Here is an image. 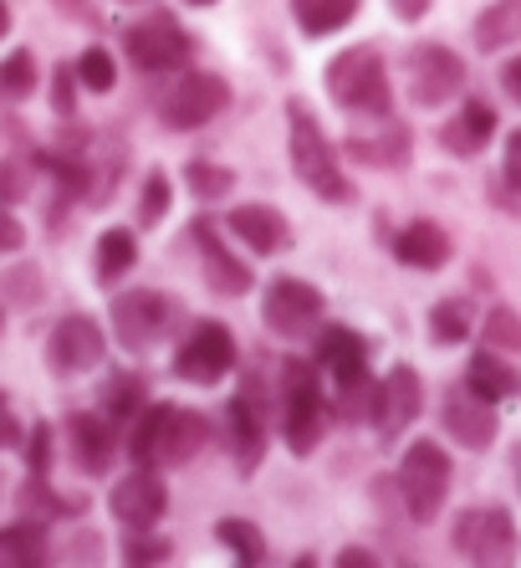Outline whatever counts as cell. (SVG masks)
<instances>
[{"mask_svg":"<svg viewBox=\"0 0 521 568\" xmlns=\"http://www.w3.org/2000/svg\"><path fill=\"white\" fill-rule=\"evenodd\" d=\"M215 538H221L241 564H260V558H266V538H260V528L246 523V517H221V523H215Z\"/></svg>","mask_w":521,"mask_h":568,"instance_id":"32","label":"cell"},{"mask_svg":"<svg viewBox=\"0 0 521 568\" xmlns=\"http://www.w3.org/2000/svg\"><path fill=\"white\" fill-rule=\"evenodd\" d=\"M67 446H72V462L82 476H108L118 456V430L103 410H78L67 415Z\"/></svg>","mask_w":521,"mask_h":568,"instance_id":"17","label":"cell"},{"mask_svg":"<svg viewBox=\"0 0 521 568\" xmlns=\"http://www.w3.org/2000/svg\"><path fill=\"white\" fill-rule=\"evenodd\" d=\"M103 354H108V333L88 313H67L52 328V338H47V369L57 379H78V374L98 369Z\"/></svg>","mask_w":521,"mask_h":568,"instance_id":"11","label":"cell"},{"mask_svg":"<svg viewBox=\"0 0 521 568\" xmlns=\"http://www.w3.org/2000/svg\"><path fill=\"white\" fill-rule=\"evenodd\" d=\"M190 236H195V246H200V266H205V282H210V287L221 292V297H241V292H251L256 272H251V266L221 241V225L210 221V215H200Z\"/></svg>","mask_w":521,"mask_h":568,"instance_id":"16","label":"cell"},{"mask_svg":"<svg viewBox=\"0 0 521 568\" xmlns=\"http://www.w3.org/2000/svg\"><path fill=\"white\" fill-rule=\"evenodd\" d=\"M37 93V57L27 47H16L6 62H0V103H21V98Z\"/></svg>","mask_w":521,"mask_h":568,"instance_id":"31","label":"cell"},{"mask_svg":"<svg viewBox=\"0 0 521 568\" xmlns=\"http://www.w3.org/2000/svg\"><path fill=\"white\" fill-rule=\"evenodd\" d=\"M235 568H256V564H241V558H235Z\"/></svg>","mask_w":521,"mask_h":568,"instance_id":"52","label":"cell"},{"mask_svg":"<svg viewBox=\"0 0 521 568\" xmlns=\"http://www.w3.org/2000/svg\"><path fill=\"white\" fill-rule=\"evenodd\" d=\"M27 195H31V170L21 159H0V205H16Z\"/></svg>","mask_w":521,"mask_h":568,"instance_id":"40","label":"cell"},{"mask_svg":"<svg viewBox=\"0 0 521 568\" xmlns=\"http://www.w3.org/2000/svg\"><path fill=\"white\" fill-rule=\"evenodd\" d=\"M164 558H170V542H164V538L133 532V538L123 542V568H159Z\"/></svg>","mask_w":521,"mask_h":568,"instance_id":"38","label":"cell"},{"mask_svg":"<svg viewBox=\"0 0 521 568\" xmlns=\"http://www.w3.org/2000/svg\"><path fill=\"white\" fill-rule=\"evenodd\" d=\"M225 420H231L235 462H241V471L251 476L260 466V450H266V410H260L256 389H241V395L225 405Z\"/></svg>","mask_w":521,"mask_h":568,"instance_id":"19","label":"cell"},{"mask_svg":"<svg viewBox=\"0 0 521 568\" xmlns=\"http://www.w3.org/2000/svg\"><path fill=\"white\" fill-rule=\"evenodd\" d=\"M260 323L276 338H313L323 328V292L302 277H276L260 297Z\"/></svg>","mask_w":521,"mask_h":568,"instance_id":"8","label":"cell"},{"mask_svg":"<svg viewBox=\"0 0 521 568\" xmlns=\"http://www.w3.org/2000/svg\"><path fill=\"white\" fill-rule=\"evenodd\" d=\"M231 103V88L215 72H184L170 93H159V119L170 129H200Z\"/></svg>","mask_w":521,"mask_h":568,"instance_id":"13","label":"cell"},{"mask_svg":"<svg viewBox=\"0 0 521 568\" xmlns=\"http://www.w3.org/2000/svg\"><path fill=\"white\" fill-rule=\"evenodd\" d=\"M21 507H27V517H37V523H47V517H78L82 513V497H62V491L52 487V476H37L31 471L27 481H21Z\"/></svg>","mask_w":521,"mask_h":568,"instance_id":"29","label":"cell"},{"mask_svg":"<svg viewBox=\"0 0 521 568\" xmlns=\"http://www.w3.org/2000/svg\"><path fill=\"white\" fill-rule=\"evenodd\" d=\"M292 568H317V558H313V554H302V558H297V564H292Z\"/></svg>","mask_w":521,"mask_h":568,"instance_id":"49","label":"cell"},{"mask_svg":"<svg viewBox=\"0 0 521 568\" xmlns=\"http://www.w3.org/2000/svg\"><path fill=\"white\" fill-rule=\"evenodd\" d=\"M0 21H11V16H6V0H0Z\"/></svg>","mask_w":521,"mask_h":568,"instance_id":"50","label":"cell"},{"mask_svg":"<svg viewBox=\"0 0 521 568\" xmlns=\"http://www.w3.org/2000/svg\"><path fill=\"white\" fill-rule=\"evenodd\" d=\"M338 568H378V558L368 548H343L338 554Z\"/></svg>","mask_w":521,"mask_h":568,"instance_id":"46","label":"cell"},{"mask_svg":"<svg viewBox=\"0 0 521 568\" xmlns=\"http://www.w3.org/2000/svg\"><path fill=\"white\" fill-rule=\"evenodd\" d=\"M27 246V225L11 215V205H0V256H11Z\"/></svg>","mask_w":521,"mask_h":568,"instance_id":"42","label":"cell"},{"mask_svg":"<svg viewBox=\"0 0 521 568\" xmlns=\"http://www.w3.org/2000/svg\"><path fill=\"white\" fill-rule=\"evenodd\" d=\"M466 384L476 389V395L491 399V405H501V399H517V395H521V374L511 369V364L496 354V348H481V354H470Z\"/></svg>","mask_w":521,"mask_h":568,"instance_id":"24","label":"cell"},{"mask_svg":"<svg viewBox=\"0 0 521 568\" xmlns=\"http://www.w3.org/2000/svg\"><path fill=\"white\" fill-rule=\"evenodd\" d=\"M476 47L481 52H507L521 41V0H491L481 16H476V27H470Z\"/></svg>","mask_w":521,"mask_h":568,"instance_id":"25","label":"cell"},{"mask_svg":"<svg viewBox=\"0 0 521 568\" xmlns=\"http://www.w3.org/2000/svg\"><path fill=\"white\" fill-rule=\"evenodd\" d=\"M358 11H364V0H292V16H297L302 37H313V41L343 31Z\"/></svg>","mask_w":521,"mask_h":568,"instance_id":"26","label":"cell"},{"mask_svg":"<svg viewBox=\"0 0 521 568\" xmlns=\"http://www.w3.org/2000/svg\"><path fill=\"white\" fill-rule=\"evenodd\" d=\"M456 548L470 558V568H517L521 538L507 507H476L456 523Z\"/></svg>","mask_w":521,"mask_h":568,"instance_id":"6","label":"cell"},{"mask_svg":"<svg viewBox=\"0 0 521 568\" xmlns=\"http://www.w3.org/2000/svg\"><path fill=\"white\" fill-rule=\"evenodd\" d=\"M419 410H425V384H419V374L409 364H394L378 379V436L394 440L405 425L419 420Z\"/></svg>","mask_w":521,"mask_h":568,"instance_id":"18","label":"cell"},{"mask_svg":"<svg viewBox=\"0 0 521 568\" xmlns=\"http://www.w3.org/2000/svg\"><path fill=\"white\" fill-rule=\"evenodd\" d=\"M27 440V425L16 420V410H11V399L0 395V450H16Z\"/></svg>","mask_w":521,"mask_h":568,"instance_id":"43","label":"cell"},{"mask_svg":"<svg viewBox=\"0 0 521 568\" xmlns=\"http://www.w3.org/2000/svg\"><path fill=\"white\" fill-rule=\"evenodd\" d=\"M133 262H139V236H133L129 225H108L103 236H98V262H92L98 282L113 287L118 277H129L133 272Z\"/></svg>","mask_w":521,"mask_h":568,"instance_id":"27","label":"cell"},{"mask_svg":"<svg viewBox=\"0 0 521 568\" xmlns=\"http://www.w3.org/2000/svg\"><path fill=\"white\" fill-rule=\"evenodd\" d=\"M511 476H517V491H521V440L511 446Z\"/></svg>","mask_w":521,"mask_h":568,"instance_id":"48","label":"cell"},{"mask_svg":"<svg viewBox=\"0 0 521 568\" xmlns=\"http://www.w3.org/2000/svg\"><path fill=\"white\" fill-rule=\"evenodd\" d=\"M123 52H129V62L139 67V72H180L195 47H190V37H184V27L174 16L154 11L123 31Z\"/></svg>","mask_w":521,"mask_h":568,"instance_id":"9","label":"cell"},{"mask_svg":"<svg viewBox=\"0 0 521 568\" xmlns=\"http://www.w3.org/2000/svg\"><path fill=\"white\" fill-rule=\"evenodd\" d=\"M501 88L511 93V103H521V57H511V62L501 67Z\"/></svg>","mask_w":521,"mask_h":568,"instance_id":"45","label":"cell"},{"mask_svg":"<svg viewBox=\"0 0 521 568\" xmlns=\"http://www.w3.org/2000/svg\"><path fill=\"white\" fill-rule=\"evenodd\" d=\"M327 420H333V405L323 399V379H317L313 364L287 358L282 364V440H287L297 456L323 446Z\"/></svg>","mask_w":521,"mask_h":568,"instance_id":"4","label":"cell"},{"mask_svg":"<svg viewBox=\"0 0 521 568\" xmlns=\"http://www.w3.org/2000/svg\"><path fill=\"white\" fill-rule=\"evenodd\" d=\"M184 180H190L195 200H225L235 190V174L225 170V164H215V159H190V164H184Z\"/></svg>","mask_w":521,"mask_h":568,"instance_id":"33","label":"cell"},{"mask_svg":"<svg viewBox=\"0 0 521 568\" xmlns=\"http://www.w3.org/2000/svg\"><path fill=\"white\" fill-rule=\"evenodd\" d=\"M405 78H409V98L419 108H440L445 98H456L466 88V62L445 41H419L405 57Z\"/></svg>","mask_w":521,"mask_h":568,"instance_id":"10","label":"cell"},{"mask_svg":"<svg viewBox=\"0 0 521 568\" xmlns=\"http://www.w3.org/2000/svg\"><path fill=\"white\" fill-rule=\"evenodd\" d=\"M327 93L333 103L364 119H389L394 93H389V67L378 47H348L327 62Z\"/></svg>","mask_w":521,"mask_h":568,"instance_id":"3","label":"cell"},{"mask_svg":"<svg viewBox=\"0 0 521 568\" xmlns=\"http://www.w3.org/2000/svg\"><path fill=\"white\" fill-rule=\"evenodd\" d=\"M78 78L88 93H113L118 82V67H113V52H103V47H88V52L78 57Z\"/></svg>","mask_w":521,"mask_h":568,"instance_id":"36","label":"cell"},{"mask_svg":"<svg viewBox=\"0 0 521 568\" xmlns=\"http://www.w3.org/2000/svg\"><path fill=\"white\" fill-rule=\"evenodd\" d=\"M174 323V297L154 287H133L113 297V338L129 354H149Z\"/></svg>","mask_w":521,"mask_h":568,"instance_id":"7","label":"cell"},{"mask_svg":"<svg viewBox=\"0 0 521 568\" xmlns=\"http://www.w3.org/2000/svg\"><path fill=\"white\" fill-rule=\"evenodd\" d=\"M144 379L139 374H113V379L103 384V415L113 425H133L139 415H144Z\"/></svg>","mask_w":521,"mask_h":568,"instance_id":"30","label":"cell"},{"mask_svg":"<svg viewBox=\"0 0 521 568\" xmlns=\"http://www.w3.org/2000/svg\"><path fill=\"white\" fill-rule=\"evenodd\" d=\"M491 133H496V108L481 103V98H470L456 119L440 129V144L456 159H470V154H481V149L491 144Z\"/></svg>","mask_w":521,"mask_h":568,"instance_id":"22","label":"cell"},{"mask_svg":"<svg viewBox=\"0 0 521 568\" xmlns=\"http://www.w3.org/2000/svg\"><path fill=\"white\" fill-rule=\"evenodd\" d=\"M170 200H174L170 174L154 170L144 180V195H139V225H159V221H164V215H170Z\"/></svg>","mask_w":521,"mask_h":568,"instance_id":"37","label":"cell"},{"mask_svg":"<svg viewBox=\"0 0 521 568\" xmlns=\"http://www.w3.org/2000/svg\"><path fill=\"white\" fill-rule=\"evenodd\" d=\"M394 256L405 266H415V272H440L450 262V236L435 221H415L394 236Z\"/></svg>","mask_w":521,"mask_h":568,"instance_id":"23","label":"cell"},{"mask_svg":"<svg viewBox=\"0 0 521 568\" xmlns=\"http://www.w3.org/2000/svg\"><path fill=\"white\" fill-rule=\"evenodd\" d=\"M231 369H235V338L215 317L195 323L190 338L180 344V354H174V374H180L184 384H200V389H205V384H221Z\"/></svg>","mask_w":521,"mask_h":568,"instance_id":"12","label":"cell"},{"mask_svg":"<svg viewBox=\"0 0 521 568\" xmlns=\"http://www.w3.org/2000/svg\"><path fill=\"white\" fill-rule=\"evenodd\" d=\"M394 6V16H399V21H419V16L430 11V0H389Z\"/></svg>","mask_w":521,"mask_h":568,"instance_id":"47","label":"cell"},{"mask_svg":"<svg viewBox=\"0 0 521 568\" xmlns=\"http://www.w3.org/2000/svg\"><path fill=\"white\" fill-rule=\"evenodd\" d=\"M225 225H231L256 256H272L292 241V225L282 221V211H272V205H235V211L225 215Z\"/></svg>","mask_w":521,"mask_h":568,"instance_id":"21","label":"cell"},{"mask_svg":"<svg viewBox=\"0 0 521 568\" xmlns=\"http://www.w3.org/2000/svg\"><path fill=\"white\" fill-rule=\"evenodd\" d=\"M501 174H507L511 190H521V129L507 133V164H501Z\"/></svg>","mask_w":521,"mask_h":568,"instance_id":"44","label":"cell"},{"mask_svg":"<svg viewBox=\"0 0 521 568\" xmlns=\"http://www.w3.org/2000/svg\"><path fill=\"white\" fill-rule=\"evenodd\" d=\"M0 328H6V307H0Z\"/></svg>","mask_w":521,"mask_h":568,"instance_id":"53","label":"cell"},{"mask_svg":"<svg viewBox=\"0 0 521 568\" xmlns=\"http://www.w3.org/2000/svg\"><path fill=\"white\" fill-rule=\"evenodd\" d=\"M52 564H57V548L47 523L21 517V523L0 528V568H52Z\"/></svg>","mask_w":521,"mask_h":568,"instance_id":"20","label":"cell"},{"mask_svg":"<svg viewBox=\"0 0 521 568\" xmlns=\"http://www.w3.org/2000/svg\"><path fill=\"white\" fill-rule=\"evenodd\" d=\"M205 446V420L184 405H144V415L133 420L129 456L139 466H184Z\"/></svg>","mask_w":521,"mask_h":568,"instance_id":"1","label":"cell"},{"mask_svg":"<svg viewBox=\"0 0 521 568\" xmlns=\"http://www.w3.org/2000/svg\"><path fill=\"white\" fill-rule=\"evenodd\" d=\"M481 338H486V348H496V354H521V313L491 307L481 323Z\"/></svg>","mask_w":521,"mask_h":568,"instance_id":"34","label":"cell"},{"mask_svg":"<svg viewBox=\"0 0 521 568\" xmlns=\"http://www.w3.org/2000/svg\"><path fill=\"white\" fill-rule=\"evenodd\" d=\"M399 491H405V507L415 523H435L445 513V497H450V456L435 440H415L399 462Z\"/></svg>","mask_w":521,"mask_h":568,"instance_id":"5","label":"cell"},{"mask_svg":"<svg viewBox=\"0 0 521 568\" xmlns=\"http://www.w3.org/2000/svg\"><path fill=\"white\" fill-rule=\"evenodd\" d=\"M287 119H292V170H297V180L313 190V195L333 200V205H348L353 180L343 174L338 149L327 144V133H323V123L313 119V108L287 103Z\"/></svg>","mask_w":521,"mask_h":568,"instance_id":"2","label":"cell"},{"mask_svg":"<svg viewBox=\"0 0 521 568\" xmlns=\"http://www.w3.org/2000/svg\"><path fill=\"white\" fill-rule=\"evenodd\" d=\"M466 333H470V307L466 303H435V313H430V338L440 348H450V344H466Z\"/></svg>","mask_w":521,"mask_h":568,"instance_id":"35","label":"cell"},{"mask_svg":"<svg viewBox=\"0 0 521 568\" xmlns=\"http://www.w3.org/2000/svg\"><path fill=\"white\" fill-rule=\"evenodd\" d=\"M190 6H215V0H190Z\"/></svg>","mask_w":521,"mask_h":568,"instance_id":"51","label":"cell"},{"mask_svg":"<svg viewBox=\"0 0 521 568\" xmlns=\"http://www.w3.org/2000/svg\"><path fill=\"white\" fill-rule=\"evenodd\" d=\"M440 420H445V436L460 440L466 450H486L496 440V405L486 395H476L470 384H456V389H445L440 399Z\"/></svg>","mask_w":521,"mask_h":568,"instance_id":"15","label":"cell"},{"mask_svg":"<svg viewBox=\"0 0 521 568\" xmlns=\"http://www.w3.org/2000/svg\"><path fill=\"white\" fill-rule=\"evenodd\" d=\"M348 154L368 159V164H405L409 159V129L405 123H394V119H384L378 133H353Z\"/></svg>","mask_w":521,"mask_h":568,"instance_id":"28","label":"cell"},{"mask_svg":"<svg viewBox=\"0 0 521 568\" xmlns=\"http://www.w3.org/2000/svg\"><path fill=\"white\" fill-rule=\"evenodd\" d=\"M6 27H11V21H0V37H6Z\"/></svg>","mask_w":521,"mask_h":568,"instance_id":"54","label":"cell"},{"mask_svg":"<svg viewBox=\"0 0 521 568\" xmlns=\"http://www.w3.org/2000/svg\"><path fill=\"white\" fill-rule=\"evenodd\" d=\"M170 507V487L154 466H133L129 476H118L113 491H108V513L123 523L129 532H149Z\"/></svg>","mask_w":521,"mask_h":568,"instance_id":"14","label":"cell"},{"mask_svg":"<svg viewBox=\"0 0 521 568\" xmlns=\"http://www.w3.org/2000/svg\"><path fill=\"white\" fill-rule=\"evenodd\" d=\"M78 88H82L78 62H67V67H57V72H52V108H57V119H72V113H78Z\"/></svg>","mask_w":521,"mask_h":568,"instance_id":"39","label":"cell"},{"mask_svg":"<svg viewBox=\"0 0 521 568\" xmlns=\"http://www.w3.org/2000/svg\"><path fill=\"white\" fill-rule=\"evenodd\" d=\"M27 466L37 476H52V425H37L27 436Z\"/></svg>","mask_w":521,"mask_h":568,"instance_id":"41","label":"cell"}]
</instances>
